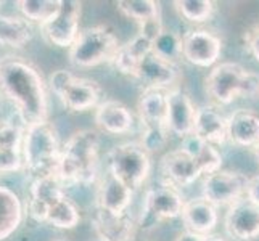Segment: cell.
<instances>
[{
    "label": "cell",
    "instance_id": "484cf974",
    "mask_svg": "<svg viewBox=\"0 0 259 241\" xmlns=\"http://www.w3.org/2000/svg\"><path fill=\"white\" fill-rule=\"evenodd\" d=\"M181 148L195 161L203 175H209L222 169V155L219 150L200 137L190 135L184 138Z\"/></svg>",
    "mask_w": 259,
    "mask_h": 241
},
{
    "label": "cell",
    "instance_id": "d590c367",
    "mask_svg": "<svg viewBox=\"0 0 259 241\" xmlns=\"http://www.w3.org/2000/svg\"><path fill=\"white\" fill-rule=\"evenodd\" d=\"M204 236L206 235H198V233H192V231H184V233H181L177 236L176 241H203Z\"/></svg>",
    "mask_w": 259,
    "mask_h": 241
},
{
    "label": "cell",
    "instance_id": "d6986e66",
    "mask_svg": "<svg viewBox=\"0 0 259 241\" xmlns=\"http://www.w3.org/2000/svg\"><path fill=\"white\" fill-rule=\"evenodd\" d=\"M94 119L97 127L110 135H124L134 127V114L126 105L116 100H105L98 105Z\"/></svg>",
    "mask_w": 259,
    "mask_h": 241
},
{
    "label": "cell",
    "instance_id": "74e56055",
    "mask_svg": "<svg viewBox=\"0 0 259 241\" xmlns=\"http://www.w3.org/2000/svg\"><path fill=\"white\" fill-rule=\"evenodd\" d=\"M253 151H254V156H256V159H257V163H259V143L253 148Z\"/></svg>",
    "mask_w": 259,
    "mask_h": 241
},
{
    "label": "cell",
    "instance_id": "5b68a950",
    "mask_svg": "<svg viewBox=\"0 0 259 241\" xmlns=\"http://www.w3.org/2000/svg\"><path fill=\"white\" fill-rule=\"evenodd\" d=\"M119 47L118 35L110 26H92L82 29L73 47L69 49V61L77 68H94L111 63Z\"/></svg>",
    "mask_w": 259,
    "mask_h": 241
},
{
    "label": "cell",
    "instance_id": "8d00e7d4",
    "mask_svg": "<svg viewBox=\"0 0 259 241\" xmlns=\"http://www.w3.org/2000/svg\"><path fill=\"white\" fill-rule=\"evenodd\" d=\"M203 241H226L222 236H219V235H214V233H211V235H206L204 236V239Z\"/></svg>",
    "mask_w": 259,
    "mask_h": 241
},
{
    "label": "cell",
    "instance_id": "e575fe53",
    "mask_svg": "<svg viewBox=\"0 0 259 241\" xmlns=\"http://www.w3.org/2000/svg\"><path fill=\"white\" fill-rule=\"evenodd\" d=\"M245 198L254 203L256 206H259V174L254 177L248 178V185H246V195Z\"/></svg>",
    "mask_w": 259,
    "mask_h": 241
},
{
    "label": "cell",
    "instance_id": "ac0fdd59",
    "mask_svg": "<svg viewBox=\"0 0 259 241\" xmlns=\"http://www.w3.org/2000/svg\"><path fill=\"white\" fill-rule=\"evenodd\" d=\"M193 135L211 145H224L229 140V118L216 105H204L196 110Z\"/></svg>",
    "mask_w": 259,
    "mask_h": 241
},
{
    "label": "cell",
    "instance_id": "ffe728a7",
    "mask_svg": "<svg viewBox=\"0 0 259 241\" xmlns=\"http://www.w3.org/2000/svg\"><path fill=\"white\" fill-rule=\"evenodd\" d=\"M134 190L118 177L106 172L97 188V208L113 214H126L132 203Z\"/></svg>",
    "mask_w": 259,
    "mask_h": 241
},
{
    "label": "cell",
    "instance_id": "9c48e42d",
    "mask_svg": "<svg viewBox=\"0 0 259 241\" xmlns=\"http://www.w3.org/2000/svg\"><path fill=\"white\" fill-rule=\"evenodd\" d=\"M248 177L238 171H216L204 175L203 180V198L212 206L224 208L232 206L246 195Z\"/></svg>",
    "mask_w": 259,
    "mask_h": 241
},
{
    "label": "cell",
    "instance_id": "b9f144b4",
    "mask_svg": "<svg viewBox=\"0 0 259 241\" xmlns=\"http://www.w3.org/2000/svg\"><path fill=\"white\" fill-rule=\"evenodd\" d=\"M0 5H2V2H0Z\"/></svg>",
    "mask_w": 259,
    "mask_h": 241
},
{
    "label": "cell",
    "instance_id": "836d02e7",
    "mask_svg": "<svg viewBox=\"0 0 259 241\" xmlns=\"http://www.w3.org/2000/svg\"><path fill=\"white\" fill-rule=\"evenodd\" d=\"M246 47L249 53L259 61V24L246 32Z\"/></svg>",
    "mask_w": 259,
    "mask_h": 241
},
{
    "label": "cell",
    "instance_id": "2e32d148",
    "mask_svg": "<svg viewBox=\"0 0 259 241\" xmlns=\"http://www.w3.org/2000/svg\"><path fill=\"white\" fill-rule=\"evenodd\" d=\"M66 196V186L57 175L34 178L29 188L28 212L37 222H46L47 212L55 203Z\"/></svg>",
    "mask_w": 259,
    "mask_h": 241
},
{
    "label": "cell",
    "instance_id": "ba28073f",
    "mask_svg": "<svg viewBox=\"0 0 259 241\" xmlns=\"http://www.w3.org/2000/svg\"><path fill=\"white\" fill-rule=\"evenodd\" d=\"M184 206L185 200L182 198L177 186L166 180L161 183H155L147 190L139 225L144 230H151L161 220L181 217Z\"/></svg>",
    "mask_w": 259,
    "mask_h": 241
},
{
    "label": "cell",
    "instance_id": "f35d334b",
    "mask_svg": "<svg viewBox=\"0 0 259 241\" xmlns=\"http://www.w3.org/2000/svg\"><path fill=\"white\" fill-rule=\"evenodd\" d=\"M89 241H106V239H103V238H100V236H95V238L89 239Z\"/></svg>",
    "mask_w": 259,
    "mask_h": 241
},
{
    "label": "cell",
    "instance_id": "7a4b0ae2",
    "mask_svg": "<svg viewBox=\"0 0 259 241\" xmlns=\"http://www.w3.org/2000/svg\"><path fill=\"white\" fill-rule=\"evenodd\" d=\"M100 135L95 130H77L61 147L57 177L65 186L91 185L98 175Z\"/></svg>",
    "mask_w": 259,
    "mask_h": 241
},
{
    "label": "cell",
    "instance_id": "277c9868",
    "mask_svg": "<svg viewBox=\"0 0 259 241\" xmlns=\"http://www.w3.org/2000/svg\"><path fill=\"white\" fill-rule=\"evenodd\" d=\"M204 90L216 106H227L238 97L259 93V76L242 65L226 61L216 65L204 79Z\"/></svg>",
    "mask_w": 259,
    "mask_h": 241
},
{
    "label": "cell",
    "instance_id": "8fae6325",
    "mask_svg": "<svg viewBox=\"0 0 259 241\" xmlns=\"http://www.w3.org/2000/svg\"><path fill=\"white\" fill-rule=\"evenodd\" d=\"M182 77L181 66L174 61L164 60L158 57L151 50L148 55L142 60L137 69L136 79L144 85V90H163L167 92L177 87V82Z\"/></svg>",
    "mask_w": 259,
    "mask_h": 241
},
{
    "label": "cell",
    "instance_id": "44dd1931",
    "mask_svg": "<svg viewBox=\"0 0 259 241\" xmlns=\"http://www.w3.org/2000/svg\"><path fill=\"white\" fill-rule=\"evenodd\" d=\"M92 227L97 236L106 241H132L136 235V224L126 214H113L97 208L94 214Z\"/></svg>",
    "mask_w": 259,
    "mask_h": 241
},
{
    "label": "cell",
    "instance_id": "8992f818",
    "mask_svg": "<svg viewBox=\"0 0 259 241\" xmlns=\"http://www.w3.org/2000/svg\"><path fill=\"white\" fill-rule=\"evenodd\" d=\"M50 88L71 113L97 110V106L102 103L103 92L95 80L77 77L66 69H58L50 76Z\"/></svg>",
    "mask_w": 259,
    "mask_h": 241
},
{
    "label": "cell",
    "instance_id": "9a60e30c",
    "mask_svg": "<svg viewBox=\"0 0 259 241\" xmlns=\"http://www.w3.org/2000/svg\"><path fill=\"white\" fill-rule=\"evenodd\" d=\"M26 126L12 119L0 121V175L23 169V140Z\"/></svg>",
    "mask_w": 259,
    "mask_h": 241
},
{
    "label": "cell",
    "instance_id": "f1b7e54d",
    "mask_svg": "<svg viewBox=\"0 0 259 241\" xmlns=\"http://www.w3.org/2000/svg\"><path fill=\"white\" fill-rule=\"evenodd\" d=\"M116 8L139 26L155 18H161V7L155 0H119L116 2Z\"/></svg>",
    "mask_w": 259,
    "mask_h": 241
},
{
    "label": "cell",
    "instance_id": "30bf717a",
    "mask_svg": "<svg viewBox=\"0 0 259 241\" xmlns=\"http://www.w3.org/2000/svg\"><path fill=\"white\" fill-rule=\"evenodd\" d=\"M82 4L77 0H63L58 13L42 24L44 37L50 42L52 45L60 49H71L76 39L79 37V20H81Z\"/></svg>",
    "mask_w": 259,
    "mask_h": 241
},
{
    "label": "cell",
    "instance_id": "5bb4252c",
    "mask_svg": "<svg viewBox=\"0 0 259 241\" xmlns=\"http://www.w3.org/2000/svg\"><path fill=\"white\" fill-rule=\"evenodd\" d=\"M167 98V127L169 132L182 140L193 135L196 110L190 95L184 88L174 87L166 92Z\"/></svg>",
    "mask_w": 259,
    "mask_h": 241
},
{
    "label": "cell",
    "instance_id": "f546056e",
    "mask_svg": "<svg viewBox=\"0 0 259 241\" xmlns=\"http://www.w3.org/2000/svg\"><path fill=\"white\" fill-rule=\"evenodd\" d=\"M61 4L63 0H18L16 7L23 13V18L42 26L58 13Z\"/></svg>",
    "mask_w": 259,
    "mask_h": 241
},
{
    "label": "cell",
    "instance_id": "60d3db41",
    "mask_svg": "<svg viewBox=\"0 0 259 241\" xmlns=\"http://www.w3.org/2000/svg\"><path fill=\"white\" fill-rule=\"evenodd\" d=\"M136 241H145V239H136Z\"/></svg>",
    "mask_w": 259,
    "mask_h": 241
},
{
    "label": "cell",
    "instance_id": "3957f363",
    "mask_svg": "<svg viewBox=\"0 0 259 241\" xmlns=\"http://www.w3.org/2000/svg\"><path fill=\"white\" fill-rule=\"evenodd\" d=\"M60 138L52 122L29 126L24 130L23 167L31 178L57 175L60 164Z\"/></svg>",
    "mask_w": 259,
    "mask_h": 241
},
{
    "label": "cell",
    "instance_id": "603a6c76",
    "mask_svg": "<svg viewBox=\"0 0 259 241\" xmlns=\"http://www.w3.org/2000/svg\"><path fill=\"white\" fill-rule=\"evenodd\" d=\"M139 118L144 129L169 130L167 127V98L163 90H144L137 103Z\"/></svg>",
    "mask_w": 259,
    "mask_h": 241
},
{
    "label": "cell",
    "instance_id": "4dcf8cb0",
    "mask_svg": "<svg viewBox=\"0 0 259 241\" xmlns=\"http://www.w3.org/2000/svg\"><path fill=\"white\" fill-rule=\"evenodd\" d=\"M46 222L61 230H71L81 222V211L73 200L65 196L63 200H60L49 209Z\"/></svg>",
    "mask_w": 259,
    "mask_h": 241
},
{
    "label": "cell",
    "instance_id": "7c38bea8",
    "mask_svg": "<svg viewBox=\"0 0 259 241\" xmlns=\"http://www.w3.org/2000/svg\"><path fill=\"white\" fill-rule=\"evenodd\" d=\"M222 53V40L208 29H190L182 35V57L200 68H214Z\"/></svg>",
    "mask_w": 259,
    "mask_h": 241
},
{
    "label": "cell",
    "instance_id": "d6a6232c",
    "mask_svg": "<svg viewBox=\"0 0 259 241\" xmlns=\"http://www.w3.org/2000/svg\"><path fill=\"white\" fill-rule=\"evenodd\" d=\"M153 53L177 63V60L182 58V35L163 29V32L153 42Z\"/></svg>",
    "mask_w": 259,
    "mask_h": 241
},
{
    "label": "cell",
    "instance_id": "cb8c5ba5",
    "mask_svg": "<svg viewBox=\"0 0 259 241\" xmlns=\"http://www.w3.org/2000/svg\"><path fill=\"white\" fill-rule=\"evenodd\" d=\"M229 141L242 148H254L259 143V114L240 110L229 116Z\"/></svg>",
    "mask_w": 259,
    "mask_h": 241
},
{
    "label": "cell",
    "instance_id": "7402d4cb",
    "mask_svg": "<svg viewBox=\"0 0 259 241\" xmlns=\"http://www.w3.org/2000/svg\"><path fill=\"white\" fill-rule=\"evenodd\" d=\"M181 219L187 231L198 235H211L219 222V212L216 206H212L201 196V198L185 201Z\"/></svg>",
    "mask_w": 259,
    "mask_h": 241
},
{
    "label": "cell",
    "instance_id": "e0dca14e",
    "mask_svg": "<svg viewBox=\"0 0 259 241\" xmlns=\"http://www.w3.org/2000/svg\"><path fill=\"white\" fill-rule=\"evenodd\" d=\"M159 171L164 180L174 186H190L203 175L195 161L182 148L166 153L159 161Z\"/></svg>",
    "mask_w": 259,
    "mask_h": 241
},
{
    "label": "cell",
    "instance_id": "83f0119b",
    "mask_svg": "<svg viewBox=\"0 0 259 241\" xmlns=\"http://www.w3.org/2000/svg\"><path fill=\"white\" fill-rule=\"evenodd\" d=\"M32 39V23L23 16L0 15V43L21 49Z\"/></svg>",
    "mask_w": 259,
    "mask_h": 241
},
{
    "label": "cell",
    "instance_id": "ab89813d",
    "mask_svg": "<svg viewBox=\"0 0 259 241\" xmlns=\"http://www.w3.org/2000/svg\"><path fill=\"white\" fill-rule=\"evenodd\" d=\"M57 241H71L69 238H60V239H57Z\"/></svg>",
    "mask_w": 259,
    "mask_h": 241
},
{
    "label": "cell",
    "instance_id": "6da1fadb",
    "mask_svg": "<svg viewBox=\"0 0 259 241\" xmlns=\"http://www.w3.org/2000/svg\"><path fill=\"white\" fill-rule=\"evenodd\" d=\"M0 93L15 106L26 127L49 121L46 80L29 60L16 55L0 58Z\"/></svg>",
    "mask_w": 259,
    "mask_h": 241
},
{
    "label": "cell",
    "instance_id": "4fadbf2b",
    "mask_svg": "<svg viewBox=\"0 0 259 241\" xmlns=\"http://www.w3.org/2000/svg\"><path fill=\"white\" fill-rule=\"evenodd\" d=\"M226 231L237 241H253L259 236V206L246 198L238 200L229 206L226 220Z\"/></svg>",
    "mask_w": 259,
    "mask_h": 241
},
{
    "label": "cell",
    "instance_id": "1f68e13d",
    "mask_svg": "<svg viewBox=\"0 0 259 241\" xmlns=\"http://www.w3.org/2000/svg\"><path fill=\"white\" fill-rule=\"evenodd\" d=\"M174 7L184 20L196 24L208 21L216 8L211 0H176Z\"/></svg>",
    "mask_w": 259,
    "mask_h": 241
},
{
    "label": "cell",
    "instance_id": "4316f807",
    "mask_svg": "<svg viewBox=\"0 0 259 241\" xmlns=\"http://www.w3.org/2000/svg\"><path fill=\"white\" fill-rule=\"evenodd\" d=\"M23 220V204L13 190L0 185V241L12 236Z\"/></svg>",
    "mask_w": 259,
    "mask_h": 241
},
{
    "label": "cell",
    "instance_id": "d4e9b609",
    "mask_svg": "<svg viewBox=\"0 0 259 241\" xmlns=\"http://www.w3.org/2000/svg\"><path fill=\"white\" fill-rule=\"evenodd\" d=\"M151 50H153V42L139 34L137 37H134L132 40H129L127 43H124V45L119 47L111 63L116 68V71H119L121 74L136 77L142 60H144Z\"/></svg>",
    "mask_w": 259,
    "mask_h": 241
},
{
    "label": "cell",
    "instance_id": "52a82bcc",
    "mask_svg": "<svg viewBox=\"0 0 259 241\" xmlns=\"http://www.w3.org/2000/svg\"><path fill=\"white\" fill-rule=\"evenodd\" d=\"M150 171V153L140 141H126L116 145L108 153V172L118 177L132 190L144 185Z\"/></svg>",
    "mask_w": 259,
    "mask_h": 241
}]
</instances>
